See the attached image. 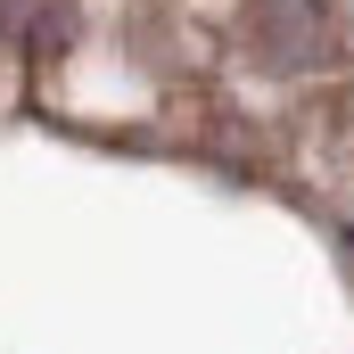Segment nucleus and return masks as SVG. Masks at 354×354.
I'll list each match as a JSON object with an SVG mask.
<instances>
[{"label": "nucleus", "instance_id": "2", "mask_svg": "<svg viewBox=\"0 0 354 354\" xmlns=\"http://www.w3.org/2000/svg\"><path fill=\"white\" fill-rule=\"evenodd\" d=\"M0 33H8L25 58H58V50L83 33V8H75V0H0Z\"/></svg>", "mask_w": 354, "mask_h": 354}, {"label": "nucleus", "instance_id": "1", "mask_svg": "<svg viewBox=\"0 0 354 354\" xmlns=\"http://www.w3.org/2000/svg\"><path fill=\"white\" fill-rule=\"evenodd\" d=\"M231 33H239V50H248L264 75H313V66H330V50H338L322 0H248Z\"/></svg>", "mask_w": 354, "mask_h": 354}]
</instances>
